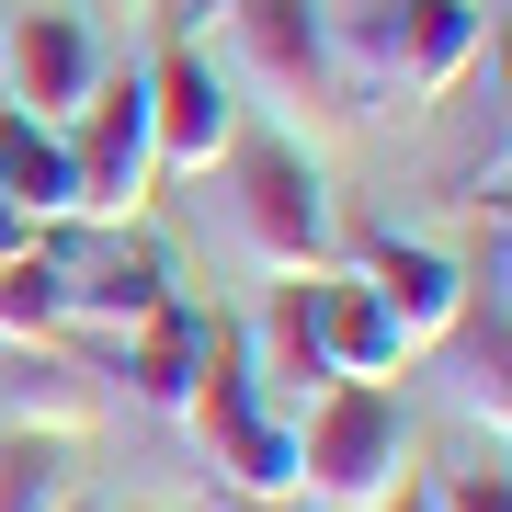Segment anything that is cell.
<instances>
[{
  "label": "cell",
  "instance_id": "4",
  "mask_svg": "<svg viewBox=\"0 0 512 512\" xmlns=\"http://www.w3.org/2000/svg\"><path fill=\"white\" fill-rule=\"evenodd\" d=\"M228 183H239V251L262 262V274H330V251H342V228H330V183L319 160L296 137H228Z\"/></svg>",
  "mask_w": 512,
  "mask_h": 512
},
{
  "label": "cell",
  "instance_id": "16",
  "mask_svg": "<svg viewBox=\"0 0 512 512\" xmlns=\"http://www.w3.org/2000/svg\"><path fill=\"white\" fill-rule=\"evenodd\" d=\"M80 501V433L0 421V512H69Z\"/></svg>",
  "mask_w": 512,
  "mask_h": 512
},
{
  "label": "cell",
  "instance_id": "17",
  "mask_svg": "<svg viewBox=\"0 0 512 512\" xmlns=\"http://www.w3.org/2000/svg\"><path fill=\"white\" fill-rule=\"evenodd\" d=\"M69 308H57V239L35 251H0V342H57Z\"/></svg>",
  "mask_w": 512,
  "mask_h": 512
},
{
  "label": "cell",
  "instance_id": "20",
  "mask_svg": "<svg viewBox=\"0 0 512 512\" xmlns=\"http://www.w3.org/2000/svg\"><path fill=\"white\" fill-rule=\"evenodd\" d=\"M35 239H46V228H23L12 205H0V251H35Z\"/></svg>",
  "mask_w": 512,
  "mask_h": 512
},
{
  "label": "cell",
  "instance_id": "18",
  "mask_svg": "<svg viewBox=\"0 0 512 512\" xmlns=\"http://www.w3.org/2000/svg\"><path fill=\"white\" fill-rule=\"evenodd\" d=\"M433 512H512V478H501V456L444 467V478H433Z\"/></svg>",
  "mask_w": 512,
  "mask_h": 512
},
{
  "label": "cell",
  "instance_id": "13",
  "mask_svg": "<svg viewBox=\"0 0 512 512\" xmlns=\"http://www.w3.org/2000/svg\"><path fill=\"white\" fill-rule=\"evenodd\" d=\"M319 353H330V376H342V387H387V376L410 365L399 319L376 308L365 274H319Z\"/></svg>",
  "mask_w": 512,
  "mask_h": 512
},
{
  "label": "cell",
  "instance_id": "19",
  "mask_svg": "<svg viewBox=\"0 0 512 512\" xmlns=\"http://www.w3.org/2000/svg\"><path fill=\"white\" fill-rule=\"evenodd\" d=\"M376 512H433V478H421V467H410V478H399V490H387Z\"/></svg>",
  "mask_w": 512,
  "mask_h": 512
},
{
  "label": "cell",
  "instance_id": "10",
  "mask_svg": "<svg viewBox=\"0 0 512 512\" xmlns=\"http://www.w3.org/2000/svg\"><path fill=\"white\" fill-rule=\"evenodd\" d=\"M0 421H23V433H92L103 376L69 365L57 342H0Z\"/></svg>",
  "mask_w": 512,
  "mask_h": 512
},
{
  "label": "cell",
  "instance_id": "12",
  "mask_svg": "<svg viewBox=\"0 0 512 512\" xmlns=\"http://www.w3.org/2000/svg\"><path fill=\"white\" fill-rule=\"evenodd\" d=\"M478 46H490V12H478V0H399V80H387V92L444 103L478 69Z\"/></svg>",
  "mask_w": 512,
  "mask_h": 512
},
{
  "label": "cell",
  "instance_id": "15",
  "mask_svg": "<svg viewBox=\"0 0 512 512\" xmlns=\"http://www.w3.org/2000/svg\"><path fill=\"white\" fill-rule=\"evenodd\" d=\"M0 205H12L23 228H69V148H57V126H35V114L0 103Z\"/></svg>",
  "mask_w": 512,
  "mask_h": 512
},
{
  "label": "cell",
  "instance_id": "7",
  "mask_svg": "<svg viewBox=\"0 0 512 512\" xmlns=\"http://www.w3.org/2000/svg\"><path fill=\"white\" fill-rule=\"evenodd\" d=\"M92 80H103V46H92V23H80V12H57V0L0 12V103H12V114L69 126Z\"/></svg>",
  "mask_w": 512,
  "mask_h": 512
},
{
  "label": "cell",
  "instance_id": "14",
  "mask_svg": "<svg viewBox=\"0 0 512 512\" xmlns=\"http://www.w3.org/2000/svg\"><path fill=\"white\" fill-rule=\"evenodd\" d=\"M194 365H205V308H183V296H171V308L148 319V330H126V399H137V410L183 421Z\"/></svg>",
  "mask_w": 512,
  "mask_h": 512
},
{
  "label": "cell",
  "instance_id": "21",
  "mask_svg": "<svg viewBox=\"0 0 512 512\" xmlns=\"http://www.w3.org/2000/svg\"><path fill=\"white\" fill-rule=\"evenodd\" d=\"M69 512H92V501H69Z\"/></svg>",
  "mask_w": 512,
  "mask_h": 512
},
{
  "label": "cell",
  "instance_id": "9",
  "mask_svg": "<svg viewBox=\"0 0 512 512\" xmlns=\"http://www.w3.org/2000/svg\"><path fill=\"white\" fill-rule=\"evenodd\" d=\"M239 353H251V376H262L274 410H308L319 387H342L330 353H319V274H274V296L239 319Z\"/></svg>",
  "mask_w": 512,
  "mask_h": 512
},
{
  "label": "cell",
  "instance_id": "1",
  "mask_svg": "<svg viewBox=\"0 0 512 512\" xmlns=\"http://www.w3.org/2000/svg\"><path fill=\"white\" fill-rule=\"evenodd\" d=\"M399 478H410L399 387H319L296 410V501L308 512H376Z\"/></svg>",
  "mask_w": 512,
  "mask_h": 512
},
{
  "label": "cell",
  "instance_id": "5",
  "mask_svg": "<svg viewBox=\"0 0 512 512\" xmlns=\"http://www.w3.org/2000/svg\"><path fill=\"white\" fill-rule=\"evenodd\" d=\"M148 148H160V183H217L228 137H239V92L205 46H160L148 57Z\"/></svg>",
  "mask_w": 512,
  "mask_h": 512
},
{
  "label": "cell",
  "instance_id": "8",
  "mask_svg": "<svg viewBox=\"0 0 512 512\" xmlns=\"http://www.w3.org/2000/svg\"><path fill=\"white\" fill-rule=\"evenodd\" d=\"M353 274L376 285V308L399 319V342H410V353H433L444 330L467 319V296H478V285L456 274V262L433 251V239H399V228H376L365 251H353Z\"/></svg>",
  "mask_w": 512,
  "mask_h": 512
},
{
  "label": "cell",
  "instance_id": "3",
  "mask_svg": "<svg viewBox=\"0 0 512 512\" xmlns=\"http://www.w3.org/2000/svg\"><path fill=\"white\" fill-rule=\"evenodd\" d=\"M69 148V228H137L148 194H160V148H148V80L137 69H103L80 114L57 126Z\"/></svg>",
  "mask_w": 512,
  "mask_h": 512
},
{
  "label": "cell",
  "instance_id": "11",
  "mask_svg": "<svg viewBox=\"0 0 512 512\" xmlns=\"http://www.w3.org/2000/svg\"><path fill=\"white\" fill-rule=\"evenodd\" d=\"M444 399H456L478 433H490V456H501V433H512V319H501V285H490V308L467 296V319L444 330Z\"/></svg>",
  "mask_w": 512,
  "mask_h": 512
},
{
  "label": "cell",
  "instance_id": "2",
  "mask_svg": "<svg viewBox=\"0 0 512 512\" xmlns=\"http://www.w3.org/2000/svg\"><path fill=\"white\" fill-rule=\"evenodd\" d=\"M217 69H228V92L274 103L285 126H319L342 103L330 0H217Z\"/></svg>",
  "mask_w": 512,
  "mask_h": 512
},
{
  "label": "cell",
  "instance_id": "6",
  "mask_svg": "<svg viewBox=\"0 0 512 512\" xmlns=\"http://www.w3.org/2000/svg\"><path fill=\"white\" fill-rule=\"evenodd\" d=\"M171 251L148 228H92L80 251H57V308H69V330H103V342H126V330H148L171 308Z\"/></svg>",
  "mask_w": 512,
  "mask_h": 512
}]
</instances>
